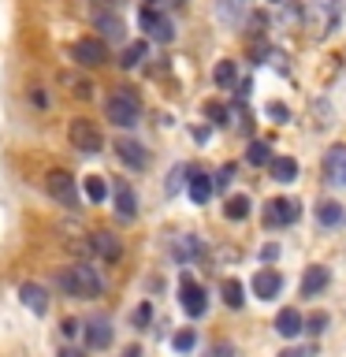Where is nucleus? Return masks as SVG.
<instances>
[{
    "mask_svg": "<svg viewBox=\"0 0 346 357\" xmlns=\"http://www.w3.org/2000/svg\"><path fill=\"white\" fill-rule=\"evenodd\" d=\"M149 320H153V305H149V301H142V305L134 309V328H149Z\"/></svg>",
    "mask_w": 346,
    "mask_h": 357,
    "instance_id": "30",
    "label": "nucleus"
},
{
    "mask_svg": "<svg viewBox=\"0 0 346 357\" xmlns=\"http://www.w3.org/2000/svg\"><path fill=\"white\" fill-rule=\"evenodd\" d=\"M60 357H82L78 350H71V346H67V350H60Z\"/></svg>",
    "mask_w": 346,
    "mask_h": 357,
    "instance_id": "40",
    "label": "nucleus"
},
{
    "mask_svg": "<svg viewBox=\"0 0 346 357\" xmlns=\"http://www.w3.org/2000/svg\"><path fill=\"white\" fill-rule=\"evenodd\" d=\"M164 4H167V8H183L186 0H164Z\"/></svg>",
    "mask_w": 346,
    "mask_h": 357,
    "instance_id": "41",
    "label": "nucleus"
},
{
    "mask_svg": "<svg viewBox=\"0 0 346 357\" xmlns=\"http://www.w3.org/2000/svg\"><path fill=\"white\" fill-rule=\"evenodd\" d=\"M145 52H149V49H145V41H134V45H127V49H123V67H138L142 60H145Z\"/></svg>",
    "mask_w": 346,
    "mask_h": 357,
    "instance_id": "26",
    "label": "nucleus"
},
{
    "mask_svg": "<svg viewBox=\"0 0 346 357\" xmlns=\"http://www.w3.org/2000/svg\"><path fill=\"white\" fill-rule=\"evenodd\" d=\"M89 245H93V253L97 257H105V261H119V242H116V234H93V242H89Z\"/></svg>",
    "mask_w": 346,
    "mask_h": 357,
    "instance_id": "18",
    "label": "nucleus"
},
{
    "mask_svg": "<svg viewBox=\"0 0 346 357\" xmlns=\"http://www.w3.org/2000/svg\"><path fill=\"white\" fill-rule=\"evenodd\" d=\"M56 283H60L63 294H71L78 301H89V298H97L100 290H105V279H100L97 268H89V264H67L56 272Z\"/></svg>",
    "mask_w": 346,
    "mask_h": 357,
    "instance_id": "1",
    "label": "nucleus"
},
{
    "mask_svg": "<svg viewBox=\"0 0 346 357\" xmlns=\"http://www.w3.org/2000/svg\"><path fill=\"white\" fill-rule=\"evenodd\" d=\"M86 342H89V350H108L112 346V328H108V320H93L86 328Z\"/></svg>",
    "mask_w": 346,
    "mask_h": 357,
    "instance_id": "15",
    "label": "nucleus"
},
{
    "mask_svg": "<svg viewBox=\"0 0 346 357\" xmlns=\"http://www.w3.org/2000/svg\"><path fill=\"white\" fill-rule=\"evenodd\" d=\"M123 357H142V350H127V354H123Z\"/></svg>",
    "mask_w": 346,
    "mask_h": 357,
    "instance_id": "42",
    "label": "nucleus"
},
{
    "mask_svg": "<svg viewBox=\"0 0 346 357\" xmlns=\"http://www.w3.org/2000/svg\"><path fill=\"white\" fill-rule=\"evenodd\" d=\"M105 116H108V123H116V127H134L138 116H142V105H138V97H134L130 89H119V93L108 97Z\"/></svg>",
    "mask_w": 346,
    "mask_h": 357,
    "instance_id": "2",
    "label": "nucleus"
},
{
    "mask_svg": "<svg viewBox=\"0 0 346 357\" xmlns=\"http://www.w3.org/2000/svg\"><path fill=\"white\" fill-rule=\"evenodd\" d=\"M71 60H75L78 67H100V63L108 60L105 41H100V38H78V41L71 45Z\"/></svg>",
    "mask_w": 346,
    "mask_h": 357,
    "instance_id": "4",
    "label": "nucleus"
},
{
    "mask_svg": "<svg viewBox=\"0 0 346 357\" xmlns=\"http://www.w3.org/2000/svg\"><path fill=\"white\" fill-rule=\"evenodd\" d=\"M172 346H175L179 354H190V350H194V346H197V335L190 331V328H183V331H179L175 339H172Z\"/></svg>",
    "mask_w": 346,
    "mask_h": 357,
    "instance_id": "28",
    "label": "nucleus"
},
{
    "mask_svg": "<svg viewBox=\"0 0 346 357\" xmlns=\"http://www.w3.org/2000/svg\"><path fill=\"white\" fill-rule=\"evenodd\" d=\"M223 212H227V220H246V216H250V197H246V194H234Z\"/></svg>",
    "mask_w": 346,
    "mask_h": 357,
    "instance_id": "25",
    "label": "nucleus"
},
{
    "mask_svg": "<svg viewBox=\"0 0 346 357\" xmlns=\"http://www.w3.org/2000/svg\"><path fill=\"white\" fill-rule=\"evenodd\" d=\"M317 220H320V227H335V223L343 220V205H339V201H320V205H317Z\"/></svg>",
    "mask_w": 346,
    "mask_h": 357,
    "instance_id": "22",
    "label": "nucleus"
},
{
    "mask_svg": "<svg viewBox=\"0 0 346 357\" xmlns=\"http://www.w3.org/2000/svg\"><path fill=\"white\" fill-rule=\"evenodd\" d=\"M301 324H306V317L287 305V309H279V317H276V331L283 335V339H294V335H301Z\"/></svg>",
    "mask_w": 346,
    "mask_h": 357,
    "instance_id": "14",
    "label": "nucleus"
},
{
    "mask_svg": "<svg viewBox=\"0 0 346 357\" xmlns=\"http://www.w3.org/2000/svg\"><path fill=\"white\" fill-rule=\"evenodd\" d=\"M172 253L179 257V261H194V257L201 253V242L194 238V234H183V238L172 245Z\"/></svg>",
    "mask_w": 346,
    "mask_h": 357,
    "instance_id": "24",
    "label": "nucleus"
},
{
    "mask_svg": "<svg viewBox=\"0 0 346 357\" xmlns=\"http://www.w3.org/2000/svg\"><path fill=\"white\" fill-rule=\"evenodd\" d=\"M186 175V167H175V172H172V178H167V194H175V190H179V178H183Z\"/></svg>",
    "mask_w": 346,
    "mask_h": 357,
    "instance_id": "35",
    "label": "nucleus"
},
{
    "mask_svg": "<svg viewBox=\"0 0 346 357\" xmlns=\"http://www.w3.org/2000/svg\"><path fill=\"white\" fill-rule=\"evenodd\" d=\"M67 138H71V149L86 153V156L105 149V134H100V127H97V123H89V119H71Z\"/></svg>",
    "mask_w": 346,
    "mask_h": 357,
    "instance_id": "3",
    "label": "nucleus"
},
{
    "mask_svg": "<svg viewBox=\"0 0 346 357\" xmlns=\"http://www.w3.org/2000/svg\"><path fill=\"white\" fill-rule=\"evenodd\" d=\"M138 22H142V30L149 33V38H156V41H172V38H175L172 22H167L156 8H142V11H138Z\"/></svg>",
    "mask_w": 346,
    "mask_h": 357,
    "instance_id": "8",
    "label": "nucleus"
},
{
    "mask_svg": "<svg viewBox=\"0 0 346 357\" xmlns=\"http://www.w3.org/2000/svg\"><path fill=\"white\" fill-rule=\"evenodd\" d=\"M276 253H279L276 245H264V250H261V257H264V261H276Z\"/></svg>",
    "mask_w": 346,
    "mask_h": 357,
    "instance_id": "39",
    "label": "nucleus"
},
{
    "mask_svg": "<svg viewBox=\"0 0 346 357\" xmlns=\"http://www.w3.org/2000/svg\"><path fill=\"white\" fill-rule=\"evenodd\" d=\"M298 201H290V197H276V201H268L264 205V227H287V223H294L298 220Z\"/></svg>",
    "mask_w": 346,
    "mask_h": 357,
    "instance_id": "6",
    "label": "nucleus"
},
{
    "mask_svg": "<svg viewBox=\"0 0 346 357\" xmlns=\"http://www.w3.org/2000/svg\"><path fill=\"white\" fill-rule=\"evenodd\" d=\"M279 357H313V350H298V346H294V350H283Z\"/></svg>",
    "mask_w": 346,
    "mask_h": 357,
    "instance_id": "38",
    "label": "nucleus"
},
{
    "mask_svg": "<svg viewBox=\"0 0 346 357\" xmlns=\"http://www.w3.org/2000/svg\"><path fill=\"white\" fill-rule=\"evenodd\" d=\"M205 112L212 116V123H227V119H223V116H227V112H223V108L216 105V100H209V105H205Z\"/></svg>",
    "mask_w": 346,
    "mask_h": 357,
    "instance_id": "34",
    "label": "nucleus"
},
{
    "mask_svg": "<svg viewBox=\"0 0 346 357\" xmlns=\"http://www.w3.org/2000/svg\"><path fill=\"white\" fill-rule=\"evenodd\" d=\"M190 197H194L197 205H205V201L212 197V178L201 175V172H190Z\"/></svg>",
    "mask_w": 346,
    "mask_h": 357,
    "instance_id": "19",
    "label": "nucleus"
},
{
    "mask_svg": "<svg viewBox=\"0 0 346 357\" xmlns=\"http://www.w3.org/2000/svg\"><path fill=\"white\" fill-rule=\"evenodd\" d=\"M60 331L67 335V339H75V335H78V331H82V324H78V320H71V317H67V320L60 324Z\"/></svg>",
    "mask_w": 346,
    "mask_h": 357,
    "instance_id": "33",
    "label": "nucleus"
},
{
    "mask_svg": "<svg viewBox=\"0 0 346 357\" xmlns=\"http://www.w3.org/2000/svg\"><path fill=\"white\" fill-rule=\"evenodd\" d=\"M279 290H283V275L272 272V268H264V272L253 275V294L261 298V301H272Z\"/></svg>",
    "mask_w": 346,
    "mask_h": 357,
    "instance_id": "11",
    "label": "nucleus"
},
{
    "mask_svg": "<svg viewBox=\"0 0 346 357\" xmlns=\"http://www.w3.org/2000/svg\"><path fill=\"white\" fill-rule=\"evenodd\" d=\"M116 208H119V216L134 220V212H138V197H134L130 183H116Z\"/></svg>",
    "mask_w": 346,
    "mask_h": 357,
    "instance_id": "16",
    "label": "nucleus"
},
{
    "mask_svg": "<svg viewBox=\"0 0 346 357\" xmlns=\"http://www.w3.org/2000/svg\"><path fill=\"white\" fill-rule=\"evenodd\" d=\"M116 153H119V160L127 167H134V172H145V167H149V153H145V145L134 142V138H119Z\"/></svg>",
    "mask_w": 346,
    "mask_h": 357,
    "instance_id": "10",
    "label": "nucleus"
},
{
    "mask_svg": "<svg viewBox=\"0 0 346 357\" xmlns=\"http://www.w3.org/2000/svg\"><path fill=\"white\" fill-rule=\"evenodd\" d=\"M97 30L105 33L108 41H119V38H123V22H119V15H108V11H100V15H97Z\"/></svg>",
    "mask_w": 346,
    "mask_h": 357,
    "instance_id": "23",
    "label": "nucleus"
},
{
    "mask_svg": "<svg viewBox=\"0 0 346 357\" xmlns=\"http://www.w3.org/2000/svg\"><path fill=\"white\" fill-rule=\"evenodd\" d=\"M328 283H331V272H328L324 264H313V268H306V275H301V294H306V298H317Z\"/></svg>",
    "mask_w": 346,
    "mask_h": 357,
    "instance_id": "13",
    "label": "nucleus"
},
{
    "mask_svg": "<svg viewBox=\"0 0 346 357\" xmlns=\"http://www.w3.org/2000/svg\"><path fill=\"white\" fill-rule=\"evenodd\" d=\"M212 78H216L220 89H231L234 82H239V67H234V60H220L216 71H212Z\"/></svg>",
    "mask_w": 346,
    "mask_h": 357,
    "instance_id": "21",
    "label": "nucleus"
},
{
    "mask_svg": "<svg viewBox=\"0 0 346 357\" xmlns=\"http://www.w3.org/2000/svg\"><path fill=\"white\" fill-rule=\"evenodd\" d=\"M45 190H49V194L60 201V205H67V208L78 205V186H75V178L67 172H49V175H45Z\"/></svg>",
    "mask_w": 346,
    "mask_h": 357,
    "instance_id": "5",
    "label": "nucleus"
},
{
    "mask_svg": "<svg viewBox=\"0 0 346 357\" xmlns=\"http://www.w3.org/2000/svg\"><path fill=\"white\" fill-rule=\"evenodd\" d=\"M324 178L335 186H346V145H331L324 153Z\"/></svg>",
    "mask_w": 346,
    "mask_h": 357,
    "instance_id": "9",
    "label": "nucleus"
},
{
    "mask_svg": "<svg viewBox=\"0 0 346 357\" xmlns=\"http://www.w3.org/2000/svg\"><path fill=\"white\" fill-rule=\"evenodd\" d=\"M82 190H86V197L93 201V205H100V201L108 197V178L105 175H86L82 178Z\"/></svg>",
    "mask_w": 346,
    "mask_h": 357,
    "instance_id": "20",
    "label": "nucleus"
},
{
    "mask_svg": "<svg viewBox=\"0 0 346 357\" xmlns=\"http://www.w3.org/2000/svg\"><path fill=\"white\" fill-rule=\"evenodd\" d=\"M324 328H328V317H324V312H313V317L301 324V331H313V335H320Z\"/></svg>",
    "mask_w": 346,
    "mask_h": 357,
    "instance_id": "31",
    "label": "nucleus"
},
{
    "mask_svg": "<svg viewBox=\"0 0 346 357\" xmlns=\"http://www.w3.org/2000/svg\"><path fill=\"white\" fill-rule=\"evenodd\" d=\"M19 298H22V305H27L33 317H45V312H49V294H45L41 283H22Z\"/></svg>",
    "mask_w": 346,
    "mask_h": 357,
    "instance_id": "12",
    "label": "nucleus"
},
{
    "mask_svg": "<svg viewBox=\"0 0 346 357\" xmlns=\"http://www.w3.org/2000/svg\"><path fill=\"white\" fill-rule=\"evenodd\" d=\"M67 82H71L75 97H82V100H89V97H93V86H89L86 78H67Z\"/></svg>",
    "mask_w": 346,
    "mask_h": 357,
    "instance_id": "32",
    "label": "nucleus"
},
{
    "mask_svg": "<svg viewBox=\"0 0 346 357\" xmlns=\"http://www.w3.org/2000/svg\"><path fill=\"white\" fill-rule=\"evenodd\" d=\"M272 178L276 183H294L298 178V160L294 156H276L272 160Z\"/></svg>",
    "mask_w": 346,
    "mask_h": 357,
    "instance_id": "17",
    "label": "nucleus"
},
{
    "mask_svg": "<svg viewBox=\"0 0 346 357\" xmlns=\"http://www.w3.org/2000/svg\"><path fill=\"white\" fill-rule=\"evenodd\" d=\"M179 301H183L186 317H201V312H205V305H209V301H205V290H201L190 275L179 279Z\"/></svg>",
    "mask_w": 346,
    "mask_h": 357,
    "instance_id": "7",
    "label": "nucleus"
},
{
    "mask_svg": "<svg viewBox=\"0 0 346 357\" xmlns=\"http://www.w3.org/2000/svg\"><path fill=\"white\" fill-rule=\"evenodd\" d=\"M246 156H250V164H268V160H272V153H268V145H264V142H253Z\"/></svg>",
    "mask_w": 346,
    "mask_h": 357,
    "instance_id": "29",
    "label": "nucleus"
},
{
    "mask_svg": "<svg viewBox=\"0 0 346 357\" xmlns=\"http://www.w3.org/2000/svg\"><path fill=\"white\" fill-rule=\"evenodd\" d=\"M268 112H272V116H276L279 123H287V116H290V112H287L283 105H268Z\"/></svg>",
    "mask_w": 346,
    "mask_h": 357,
    "instance_id": "37",
    "label": "nucleus"
},
{
    "mask_svg": "<svg viewBox=\"0 0 346 357\" xmlns=\"http://www.w3.org/2000/svg\"><path fill=\"white\" fill-rule=\"evenodd\" d=\"M223 301H227V305L231 309H242V283H239V279H227V283H223Z\"/></svg>",
    "mask_w": 346,
    "mask_h": 357,
    "instance_id": "27",
    "label": "nucleus"
},
{
    "mask_svg": "<svg viewBox=\"0 0 346 357\" xmlns=\"http://www.w3.org/2000/svg\"><path fill=\"white\" fill-rule=\"evenodd\" d=\"M231 175H234V167L227 164V167H223V172H220V178H216V183H212V186H227V183H231Z\"/></svg>",
    "mask_w": 346,
    "mask_h": 357,
    "instance_id": "36",
    "label": "nucleus"
}]
</instances>
